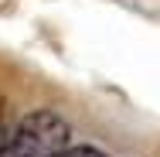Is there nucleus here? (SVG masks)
<instances>
[{
    "mask_svg": "<svg viewBox=\"0 0 160 157\" xmlns=\"http://www.w3.org/2000/svg\"><path fill=\"white\" fill-rule=\"evenodd\" d=\"M72 140V126L58 113L38 109L10 133V157H62Z\"/></svg>",
    "mask_w": 160,
    "mask_h": 157,
    "instance_id": "f257e3e1",
    "label": "nucleus"
},
{
    "mask_svg": "<svg viewBox=\"0 0 160 157\" xmlns=\"http://www.w3.org/2000/svg\"><path fill=\"white\" fill-rule=\"evenodd\" d=\"M62 157H109L106 150H99V147H89V144H82V147H68Z\"/></svg>",
    "mask_w": 160,
    "mask_h": 157,
    "instance_id": "f03ea898",
    "label": "nucleus"
}]
</instances>
